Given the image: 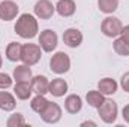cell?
I'll use <instances>...</instances> for the list:
<instances>
[{"label": "cell", "instance_id": "28", "mask_svg": "<svg viewBox=\"0 0 129 127\" xmlns=\"http://www.w3.org/2000/svg\"><path fill=\"white\" fill-rule=\"evenodd\" d=\"M122 117H123V120L129 123V105H126L125 108H123V111H122Z\"/></svg>", "mask_w": 129, "mask_h": 127}, {"label": "cell", "instance_id": "3", "mask_svg": "<svg viewBox=\"0 0 129 127\" xmlns=\"http://www.w3.org/2000/svg\"><path fill=\"white\" fill-rule=\"evenodd\" d=\"M50 69H51V72H54L57 75H63L66 72H69V69H71V58H69V55L66 52H63V51L56 52L50 58Z\"/></svg>", "mask_w": 129, "mask_h": 127}, {"label": "cell", "instance_id": "26", "mask_svg": "<svg viewBox=\"0 0 129 127\" xmlns=\"http://www.w3.org/2000/svg\"><path fill=\"white\" fill-rule=\"evenodd\" d=\"M120 85H122V88L129 93V72H126L123 76H122V79H120Z\"/></svg>", "mask_w": 129, "mask_h": 127}, {"label": "cell", "instance_id": "1", "mask_svg": "<svg viewBox=\"0 0 129 127\" xmlns=\"http://www.w3.org/2000/svg\"><path fill=\"white\" fill-rule=\"evenodd\" d=\"M14 29H15V33L20 37H23V39H33L38 34V32H39L38 20L33 15H30V14L20 15Z\"/></svg>", "mask_w": 129, "mask_h": 127}, {"label": "cell", "instance_id": "19", "mask_svg": "<svg viewBox=\"0 0 129 127\" xmlns=\"http://www.w3.org/2000/svg\"><path fill=\"white\" fill-rule=\"evenodd\" d=\"M21 43L18 42H11L6 46V58L9 61H18L21 60Z\"/></svg>", "mask_w": 129, "mask_h": 127}, {"label": "cell", "instance_id": "12", "mask_svg": "<svg viewBox=\"0 0 129 127\" xmlns=\"http://www.w3.org/2000/svg\"><path fill=\"white\" fill-rule=\"evenodd\" d=\"M56 11L60 17L63 18H69L75 14L77 11V5L74 0H59L57 5H56Z\"/></svg>", "mask_w": 129, "mask_h": 127}, {"label": "cell", "instance_id": "8", "mask_svg": "<svg viewBox=\"0 0 129 127\" xmlns=\"http://www.w3.org/2000/svg\"><path fill=\"white\" fill-rule=\"evenodd\" d=\"M35 15L41 20H50L54 12H56V6L50 2V0H38L33 6Z\"/></svg>", "mask_w": 129, "mask_h": 127}, {"label": "cell", "instance_id": "17", "mask_svg": "<svg viewBox=\"0 0 129 127\" xmlns=\"http://www.w3.org/2000/svg\"><path fill=\"white\" fill-rule=\"evenodd\" d=\"M117 82L113 79V78H104L98 82V90L102 93L104 96H110V94H114L117 91Z\"/></svg>", "mask_w": 129, "mask_h": 127}, {"label": "cell", "instance_id": "20", "mask_svg": "<svg viewBox=\"0 0 129 127\" xmlns=\"http://www.w3.org/2000/svg\"><path fill=\"white\" fill-rule=\"evenodd\" d=\"M86 100H87V103L92 106V108H99L101 105H102V102L105 100V97L104 94L99 91V90H92V91H89L87 94H86Z\"/></svg>", "mask_w": 129, "mask_h": 127}, {"label": "cell", "instance_id": "16", "mask_svg": "<svg viewBox=\"0 0 129 127\" xmlns=\"http://www.w3.org/2000/svg\"><path fill=\"white\" fill-rule=\"evenodd\" d=\"M32 93H33V88L30 82H17L15 87H14V94L17 96V99H20V100L30 99Z\"/></svg>", "mask_w": 129, "mask_h": 127}, {"label": "cell", "instance_id": "11", "mask_svg": "<svg viewBox=\"0 0 129 127\" xmlns=\"http://www.w3.org/2000/svg\"><path fill=\"white\" fill-rule=\"evenodd\" d=\"M30 84H32L33 93H36V94H47L48 90H50V81H48V78L44 76V75H36V76H33L32 81H30Z\"/></svg>", "mask_w": 129, "mask_h": 127}, {"label": "cell", "instance_id": "7", "mask_svg": "<svg viewBox=\"0 0 129 127\" xmlns=\"http://www.w3.org/2000/svg\"><path fill=\"white\" fill-rule=\"evenodd\" d=\"M39 115H41V118H42L45 123H48V124H56V123H59L60 118H62V108H60L57 103H54V102H48V105L45 106V109H44Z\"/></svg>", "mask_w": 129, "mask_h": 127}, {"label": "cell", "instance_id": "2", "mask_svg": "<svg viewBox=\"0 0 129 127\" xmlns=\"http://www.w3.org/2000/svg\"><path fill=\"white\" fill-rule=\"evenodd\" d=\"M98 114L101 117V120L107 124H113L117 120V114H119V108L117 103L111 99H105L102 102V105L98 108Z\"/></svg>", "mask_w": 129, "mask_h": 127}, {"label": "cell", "instance_id": "25", "mask_svg": "<svg viewBox=\"0 0 129 127\" xmlns=\"http://www.w3.org/2000/svg\"><path fill=\"white\" fill-rule=\"evenodd\" d=\"M11 85H12V78H11V75L2 72V73H0V90H6V88H9Z\"/></svg>", "mask_w": 129, "mask_h": 127}, {"label": "cell", "instance_id": "5", "mask_svg": "<svg viewBox=\"0 0 129 127\" xmlns=\"http://www.w3.org/2000/svg\"><path fill=\"white\" fill-rule=\"evenodd\" d=\"M122 29H123V24L116 17H107V18H104V21L101 24V30L107 37H117V36H120Z\"/></svg>", "mask_w": 129, "mask_h": 127}, {"label": "cell", "instance_id": "23", "mask_svg": "<svg viewBox=\"0 0 129 127\" xmlns=\"http://www.w3.org/2000/svg\"><path fill=\"white\" fill-rule=\"evenodd\" d=\"M113 48H114V51H116L119 55H122V57H128L129 55V45L122 39V37H119V36L114 39Z\"/></svg>", "mask_w": 129, "mask_h": 127}, {"label": "cell", "instance_id": "24", "mask_svg": "<svg viewBox=\"0 0 129 127\" xmlns=\"http://www.w3.org/2000/svg\"><path fill=\"white\" fill-rule=\"evenodd\" d=\"M24 124H26V120H24L23 114H20V112L9 115V118L6 120V126L8 127H18V126H24Z\"/></svg>", "mask_w": 129, "mask_h": 127}, {"label": "cell", "instance_id": "22", "mask_svg": "<svg viewBox=\"0 0 129 127\" xmlns=\"http://www.w3.org/2000/svg\"><path fill=\"white\" fill-rule=\"evenodd\" d=\"M47 105H48V100L45 99V94H36L32 99V102H30V108L36 114H41L45 109Z\"/></svg>", "mask_w": 129, "mask_h": 127}, {"label": "cell", "instance_id": "9", "mask_svg": "<svg viewBox=\"0 0 129 127\" xmlns=\"http://www.w3.org/2000/svg\"><path fill=\"white\" fill-rule=\"evenodd\" d=\"M18 5L12 0H3L0 2V20L3 21H11L15 20L18 15Z\"/></svg>", "mask_w": 129, "mask_h": 127}, {"label": "cell", "instance_id": "29", "mask_svg": "<svg viewBox=\"0 0 129 127\" xmlns=\"http://www.w3.org/2000/svg\"><path fill=\"white\" fill-rule=\"evenodd\" d=\"M81 126L84 127V126H96V123H93V121H84V123H81Z\"/></svg>", "mask_w": 129, "mask_h": 127}, {"label": "cell", "instance_id": "6", "mask_svg": "<svg viewBox=\"0 0 129 127\" xmlns=\"http://www.w3.org/2000/svg\"><path fill=\"white\" fill-rule=\"evenodd\" d=\"M57 43H59V37H57L56 32H53L50 29L41 32V34H39V46L42 48V51L53 52L57 48Z\"/></svg>", "mask_w": 129, "mask_h": 127}, {"label": "cell", "instance_id": "4", "mask_svg": "<svg viewBox=\"0 0 129 127\" xmlns=\"http://www.w3.org/2000/svg\"><path fill=\"white\" fill-rule=\"evenodd\" d=\"M42 48L36 43H24L21 46V61L27 66L36 64L42 57Z\"/></svg>", "mask_w": 129, "mask_h": 127}, {"label": "cell", "instance_id": "15", "mask_svg": "<svg viewBox=\"0 0 129 127\" xmlns=\"http://www.w3.org/2000/svg\"><path fill=\"white\" fill-rule=\"evenodd\" d=\"M68 91V82L62 78H56L50 82V90L48 93L53 94L54 97H63Z\"/></svg>", "mask_w": 129, "mask_h": 127}, {"label": "cell", "instance_id": "30", "mask_svg": "<svg viewBox=\"0 0 129 127\" xmlns=\"http://www.w3.org/2000/svg\"><path fill=\"white\" fill-rule=\"evenodd\" d=\"M2 63H3V60H2V54H0V67H2Z\"/></svg>", "mask_w": 129, "mask_h": 127}, {"label": "cell", "instance_id": "21", "mask_svg": "<svg viewBox=\"0 0 129 127\" xmlns=\"http://www.w3.org/2000/svg\"><path fill=\"white\" fill-rule=\"evenodd\" d=\"M98 8L104 14H113L119 8V0H98Z\"/></svg>", "mask_w": 129, "mask_h": 127}, {"label": "cell", "instance_id": "13", "mask_svg": "<svg viewBox=\"0 0 129 127\" xmlns=\"http://www.w3.org/2000/svg\"><path fill=\"white\" fill-rule=\"evenodd\" d=\"M32 78L33 75H32L30 66L23 63L14 69V79H15V82H30Z\"/></svg>", "mask_w": 129, "mask_h": 127}, {"label": "cell", "instance_id": "14", "mask_svg": "<svg viewBox=\"0 0 129 127\" xmlns=\"http://www.w3.org/2000/svg\"><path fill=\"white\" fill-rule=\"evenodd\" d=\"M83 108V99L78 94H69L64 99V109L69 114H78Z\"/></svg>", "mask_w": 129, "mask_h": 127}, {"label": "cell", "instance_id": "27", "mask_svg": "<svg viewBox=\"0 0 129 127\" xmlns=\"http://www.w3.org/2000/svg\"><path fill=\"white\" fill-rule=\"evenodd\" d=\"M120 37H122V39H123V40H125V42L129 45V24H128V26H125V27L122 29Z\"/></svg>", "mask_w": 129, "mask_h": 127}, {"label": "cell", "instance_id": "10", "mask_svg": "<svg viewBox=\"0 0 129 127\" xmlns=\"http://www.w3.org/2000/svg\"><path fill=\"white\" fill-rule=\"evenodd\" d=\"M63 42L69 48H77L83 43V33L78 29H68L63 33Z\"/></svg>", "mask_w": 129, "mask_h": 127}, {"label": "cell", "instance_id": "18", "mask_svg": "<svg viewBox=\"0 0 129 127\" xmlns=\"http://www.w3.org/2000/svg\"><path fill=\"white\" fill-rule=\"evenodd\" d=\"M15 106H17V102L14 96L8 91H0V109L9 112V111H14Z\"/></svg>", "mask_w": 129, "mask_h": 127}]
</instances>
